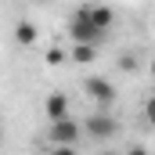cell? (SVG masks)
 <instances>
[{
	"label": "cell",
	"instance_id": "obj_4",
	"mask_svg": "<svg viewBox=\"0 0 155 155\" xmlns=\"http://www.w3.org/2000/svg\"><path fill=\"white\" fill-rule=\"evenodd\" d=\"M79 134H83V123H76V119H58V123L47 126V141L51 144H76Z\"/></svg>",
	"mask_w": 155,
	"mask_h": 155
},
{
	"label": "cell",
	"instance_id": "obj_6",
	"mask_svg": "<svg viewBox=\"0 0 155 155\" xmlns=\"http://www.w3.org/2000/svg\"><path fill=\"white\" fill-rule=\"evenodd\" d=\"M87 7H90V22H94L97 29L108 33V29L116 25V11H112V7H105V4H87Z\"/></svg>",
	"mask_w": 155,
	"mask_h": 155
},
{
	"label": "cell",
	"instance_id": "obj_14",
	"mask_svg": "<svg viewBox=\"0 0 155 155\" xmlns=\"http://www.w3.org/2000/svg\"><path fill=\"white\" fill-rule=\"evenodd\" d=\"M148 72H152V79H155V58H152V61H148Z\"/></svg>",
	"mask_w": 155,
	"mask_h": 155
},
{
	"label": "cell",
	"instance_id": "obj_12",
	"mask_svg": "<svg viewBox=\"0 0 155 155\" xmlns=\"http://www.w3.org/2000/svg\"><path fill=\"white\" fill-rule=\"evenodd\" d=\"M144 119H148V126H155V97L144 101Z\"/></svg>",
	"mask_w": 155,
	"mask_h": 155
},
{
	"label": "cell",
	"instance_id": "obj_2",
	"mask_svg": "<svg viewBox=\"0 0 155 155\" xmlns=\"http://www.w3.org/2000/svg\"><path fill=\"white\" fill-rule=\"evenodd\" d=\"M83 130H87V137L112 141V137L119 134V123H116V116H108V112H94V116L83 119Z\"/></svg>",
	"mask_w": 155,
	"mask_h": 155
},
{
	"label": "cell",
	"instance_id": "obj_9",
	"mask_svg": "<svg viewBox=\"0 0 155 155\" xmlns=\"http://www.w3.org/2000/svg\"><path fill=\"white\" fill-rule=\"evenodd\" d=\"M119 69H123V72H137V69H141V58H137V54H119Z\"/></svg>",
	"mask_w": 155,
	"mask_h": 155
},
{
	"label": "cell",
	"instance_id": "obj_13",
	"mask_svg": "<svg viewBox=\"0 0 155 155\" xmlns=\"http://www.w3.org/2000/svg\"><path fill=\"white\" fill-rule=\"evenodd\" d=\"M126 155H148V152H144V148H130Z\"/></svg>",
	"mask_w": 155,
	"mask_h": 155
},
{
	"label": "cell",
	"instance_id": "obj_8",
	"mask_svg": "<svg viewBox=\"0 0 155 155\" xmlns=\"http://www.w3.org/2000/svg\"><path fill=\"white\" fill-rule=\"evenodd\" d=\"M76 65H90L94 58H97V47H90V43H72V54H69Z\"/></svg>",
	"mask_w": 155,
	"mask_h": 155
},
{
	"label": "cell",
	"instance_id": "obj_7",
	"mask_svg": "<svg viewBox=\"0 0 155 155\" xmlns=\"http://www.w3.org/2000/svg\"><path fill=\"white\" fill-rule=\"evenodd\" d=\"M15 40H18L22 47H33V43L40 40V29L33 25V22H18V25H15Z\"/></svg>",
	"mask_w": 155,
	"mask_h": 155
},
{
	"label": "cell",
	"instance_id": "obj_11",
	"mask_svg": "<svg viewBox=\"0 0 155 155\" xmlns=\"http://www.w3.org/2000/svg\"><path fill=\"white\" fill-rule=\"evenodd\" d=\"M47 155H76V144H51Z\"/></svg>",
	"mask_w": 155,
	"mask_h": 155
},
{
	"label": "cell",
	"instance_id": "obj_10",
	"mask_svg": "<svg viewBox=\"0 0 155 155\" xmlns=\"http://www.w3.org/2000/svg\"><path fill=\"white\" fill-rule=\"evenodd\" d=\"M65 58H69V54H65V51H61V47H51V51H47V54H43V61H47V65H61V61H65Z\"/></svg>",
	"mask_w": 155,
	"mask_h": 155
},
{
	"label": "cell",
	"instance_id": "obj_1",
	"mask_svg": "<svg viewBox=\"0 0 155 155\" xmlns=\"http://www.w3.org/2000/svg\"><path fill=\"white\" fill-rule=\"evenodd\" d=\"M69 36L72 43H90V47H97V43H105V29H97L94 22H90V7L87 4H79L76 11H72V22H69Z\"/></svg>",
	"mask_w": 155,
	"mask_h": 155
},
{
	"label": "cell",
	"instance_id": "obj_5",
	"mask_svg": "<svg viewBox=\"0 0 155 155\" xmlns=\"http://www.w3.org/2000/svg\"><path fill=\"white\" fill-rule=\"evenodd\" d=\"M43 112L51 123H58V119H69V97L61 94V90H54V94H47V101H43Z\"/></svg>",
	"mask_w": 155,
	"mask_h": 155
},
{
	"label": "cell",
	"instance_id": "obj_3",
	"mask_svg": "<svg viewBox=\"0 0 155 155\" xmlns=\"http://www.w3.org/2000/svg\"><path fill=\"white\" fill-rule=\"evenodd\" d=\"M83 94H87L94 105H101V108L116 105V87H112L108 79H101V76H87L83 79Z\"/></svg>",
	"mask_w": 155,
	"mask_h": 155
}]
</instances>
